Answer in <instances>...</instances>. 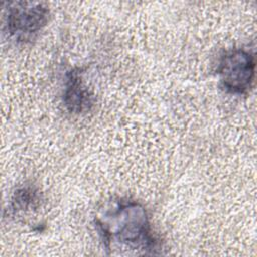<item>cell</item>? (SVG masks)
<instances>
[{"label": "cell", "mask_w": 257, "mask_h": 257, "mask_svg": "<svg viewBox=\"0 0 257 257\" xmlns=\"http://www.w3.org/2000/svg\"><path fill=\"white\" fill-rule=\"evenodd\" d=\"M63 103L69 112L75 114L89 111L94 104V96L84 84L79 68H72L65 75Z\"/></svg>", "instance_id": "277c9868"}, {"label": "cell", "mask_w": 257, "mask_h": 257, "mask_svg": "<svg viewBox=\"0 0 257 257\" xmlns=\"http://www.w3.org/2000/svg\"><path fill=\"white\" fill-rule=\"evenodd\" d=\"M255 65L254 55L244 48L225 51L217 65V75L222 88L230 94L246 93L255 78Z\"/></svg>", "instance_id": "3957f363"}, {"label": "cell", "mask_w": 257, "mask_h": 257, "mask_svg": "<svg viewBox=\"0 0 257 257\" xmlns=\"http://www.w3.org/2000/svg\"><path fill=\"white\" fill-rule=\"evenodd\" d=\"M94 226L105 249L111 254H160L146 208L128 198L106 204L94 217Z\"/></svg>", "instance_id": "6da1fadb"}, {"label": "cell", "mask_w": 257, "mask_h": 257, "mask_svg": "<svg viewBox=\"0 0 257 257\" xmlns=\"http://www.w3.org/2000/svg\"><path fill=\"white\" fill-rule=\"evenodd\" d=\"M40 203V193L37 188L32 185H25L17 189L10 200L9 213L18 214L36 208Z\"/></svg>", "instance_id": "5b68a950"}, {"label": "cell", "mask_w": 257, "mask_h": 257, "mask_svg": "<svg viewBox=\"0 0 257 257\" xmlns=\"http://www.w3.org/2000/svg\"><path fill=\"white\" fill-rule=\"evenodd\" d=\"M2 5L4 29L14 40L31 39L48 22L49 8L42 2L10 1Z\"/></svg>", "instance_id": "7a4b0ae2"}]
</instances>
